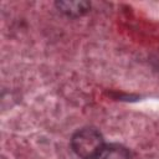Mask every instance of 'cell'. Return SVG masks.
<instances>
[{
    "label": "cell",
    "instance_id": "obj_1",
    "mask_svg": "<svg viewBox=\"0 0 159 159\" xmlns=\"http://www.w3.org/2000/svg\"><path fill=\"white\" fill-rule=\"evenodd\" d=\"M72 150L82 159H96L104 147L103 135L96 128L78 129L71 139Z\"/></svg>",
    "mask_w": 159,
    "mask_h": 159
},
{
    "label": "cell",
    "instance_id": "obj_2",
    "mask_svg": "<svg viewBox=\"0 0 159 159\" xmlns=\"http://www.w3.org/2000/svg\"><path fill=\"white\" fill-rule=\"evenodd\" d=\"M55 5L62 14L71 17L82 16L91 9V4L88 1H57Z\"/></svg>",
    "mask_w": 159,
    "mask_h": 159
},
{
    "label": "cell",
    "instance_id": "obj_3",
    "mask_svg": "<svg viewBox=\"0 0 159 159\" xmlns=\"http://www.w3.org/2000/svg\"><path fill=\"white\" fill-rule=\"evenodd\" d=\"M96 159H130V153L120 144H104Z\"/></svg>",
    "mask_w": 159,
    "mask_h": 159
}]
</instances>
